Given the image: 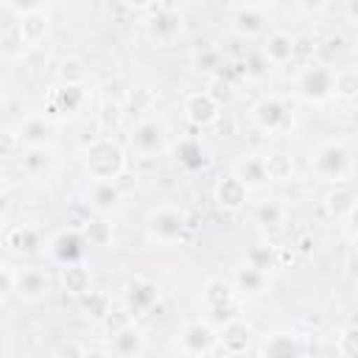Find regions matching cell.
Returning a JSON list of instances; mask_svg holds the SVG:
<instances>
[{
  "label": "cell",
  "mask_w": 358,
  "mask_h": 358,
  "mask_svg": "<svg viewBox=\"0 0 358 358\" xmlns=\"http://www.w3.org/2000/svg\"><path fill=\"white\" fill-rule=\"evenodd\" d=\"M333 95L341 101H355V95H358V70L355 67H333Z\"/></svg>",
  "instance_id": "31"
},
{
  "label": "cell",
  "mask_w": 358,
  "mask_h": 358,
  "mask_svg": "<svg viewBox=\"0 0 358 358\" xmlns=\"http://www.w3.org/2000/svg\"><path fill=\"white\" fill-rule=\"evenodd\" d=\"M310 246H313V238H310V235H302V238H299V252H305V255H308V252H310Z\"/></svg>",
  "instance_id": "48"
},
{
  "label": "cell",
  "mask_w": 358,
  "mask_h": 358,
  "mask_svg": "<svg viewBox=\"0 0 358 358\" xmlns=\"http://www.w3.org/2000/svg\"><path fill=\"white\" fill-rule=\"evenodd\" d=\"M246 201H249V187H246L235 173L224 176V179L215 185V204H218L221 210L238 213V210L246 207Z\"/></svg>",
  "instance_id": "20"
},
{
  "label": "cell",
  "mask_w": 358,
  "mask_h": 358,
  "mask_svg": "<svg viewBox=\"0 0 358 358\" xmlns=\"http://www.w3.org/2000/svg\"><path fill=\"white\" fill-rule=\"evenodd\" d=\"M59 81L64 84H87V64L76 56L64 59L62 67H59Z\"/></svg>",
  "instance_id": "36"
},
{
  "label": "cell",
  "mask_w": 358,
  "mask_h": 358,
  "mask_svg": "<svg viewBox=\"0 0 358 358\" xmlns=\"http://www.w3.org/2000/svg\"><path fill=\"white\" fill-rule=\"evenodd\" d=\"M232 28H235V34L252 39V36L263 34L266 17H263V11H260L257 6H241V8L235 11V17H232Z\"/></svg>",
  "instance_id": "29"
},
{
  "label": "cell",
  "mask_w": 358,
  "mask_h": 358,
  "mask_svg": "<svg viewBox=\"0 0 358 358\" xmlns=\"http://www.w3.org/2000/svg\"><path fill=\"white\" fill-rule=\"evenodd\" d=\"M252 338H255V330L243 319L229 316L227 322L218 324V350L227 352V355H243V352H249L252 350Z\"/></svg>",
  "instance_id": "13"
},
{
  "label": "cell",
  "mask_w": 358,
  "mask_h": 358,
  "mask_svg": "<svg viewBox=\"0 0 358 358\" xmlns=\"http://www.w3.org/2000/svg\"><path fill=\"white\" fill-rule=\"evenodd\" d=\"M59 282L70 296H84L87 291H92V271L84 260L78 263H64L59 268Z\"/></svg>",
  "instance_id": "24"
},
{
  "label": "cell",
  "mask_w": 358,
  "mask_h": 358,
  "mask_svg": "<svg viewBox=\"0 0 358 358\" xmlns=\"http://www.w3.org/2000/svg\"><path fill=\"white\" fill-rule=\"evenodd\" d=\"M154 3H157V0H123V6L131 8V11H151Z\"/></svg>",
  "instance_id": "47"
},
{
  "label": "cell",
  "mask_w": 358,
  "mask_h": 358,
  "mask_svg": "<svg viewBox=\"0 0 358 358\" xmlns=\"http://www.w3.org/2000/svg\"><path fill=\"white\" fill-rule=\"evenodd\" d=\"M187 213L176 204H159L151 207L145 215V229L159 243H179L187 235Z\"/></svg>",
  "instance_id": "2"
},
{
  "label": "cell",
  "mask_w": 358,
  "mask_h": 358,
  "mask_svg": "<svg viewBox=\"0 0 358 358\" xmlns=\"http://www.w3.org/2000/svg\"><path fill=\"white\" fill-rule=\"evenodd\" d=\"M182 112H185V117H187L193 126L204 129V126H213V123L218 120L221 103H218L207 90H196V92H187V95H185Z\"/></svg>",
  "instance_id": "14"
},
{
  "label": "cell",
  "mask_w": 358,
  "mask_h": 358,
  "mask_svg": "<svg viewBox=\"0 0 358 358\" xmlns=\"http://www.w3.org/2000/svg\"><path fill=\"white\" fill-rule=\"evenodd\" d=\"M257 352L260 355H268V358H291V355H302L305 352V344H302V338L296 333L280 330V333L266 336V341L257 347Z\"/></svg>",
  "instance_id": "25"
},
{
  "label": "cell",
  "mask_w": 358,
  "mask_h": 358,
  "mask_svg": "<svg viewBox=\"0 0 358 358\" xmlns=\"http://www.w3.org/2000/svg\"><path fill=\"white\" fill-rule=\"evenodd\" d=\"M81 165L90 179H120L126 173V151L112 137H95L81 148Z\"/></svg>",
  "instance_id": "1"
},
{
  "label": "cell",
  "mask_w": 358,
  "mask_h": 358,
  "mask_svg": "<svg viewBox=\"0 0 358 358\" xmlns=\"http://www.w3.org/2000/svg\"><path fill=\"white\" fill-rule=\"evenodd\" d=\"M232 173H235L249 190H260V187H266V185L271 182V179H268V171H266V162H263V157H257V154L241 157V159L235 162Z\"/></svg>",
  "instance_id": "26"
},
{
  "label": "cell",
  "mask_w": 358,
  "mask_h": 358,
  "mask_svg": "<svg viewBox=\"0 0 358 358\" xmlns=\"http://www.w3.org/2000/svg\"><path fill=\"white\" fill-rule=\"evenodd\" d=\"M84 238L90 246H109L112 243V224L106 221V215H95L81 227Z\"/></svg>",
  "instance_id": "33"
},
{
  "label": "cell",
  "mask_w": 358,
  "mask_h": 358,
  "mask_svg": "<svg viewBox=\"0 0 358 358\" xmlns=\"http://www.w3.org/2000/svg\"><path fill=\"white\" fill-rule=\"evenodd\" d=\"M3 243L17 252V255H34V252H42L45 249V238L36 227L31 224H14L3 232Z\"/></svg>",
  "instance_id": "17"
},
{
  "label": "cell",
  "mask_w": 358,
  "mask_h": 358,
  "mask_svg": "<svg viewBox=\"0 0 358 358\" xmlns=\"http://www.w3.org/2000/svg\"><path fill=\"white\" fill-rule=\"evenodd\" d=\"M296 6H299V11H305V14H319V11L327 8V0H296Z\"/></svg>",
  "instance_id": "45"
},
{
  "label": "cell",
  "mask_w": 358,
  "mask_h": 358,
  "mask_svg": "<svg viewBox=\"0 0 358 358\" xmlns=\"http://www.w3.org/2000/svg\"><path fill=\"white\" fill-rule=\"evenodd\" d=\"M336 352L341 358H355L358 355V327L355 324L341 327V333L336 336Z\"/></svg>",
  "instance_id": "39"
},
{
  "label": "cell",
  "mask_w": 358,
  "mask_h": 358,
  "mask_svg": "<svg viewBox=\"0 0 358 358\" xmlns=\"http://www.w3.org/2000/svg\"><path fill=\"white\" fill-rule=\"evenodd\" d=\"M246 260L252 263V266H257V268H263V271H271L277 263H280V249L277 246H255L249 255H246Z\"/></svg>",
  "instance_id": "37"
},
{
  "label": "cell",
  "mask_w": 358,
  "mask_h": 358,
  "mask_svg": "<svg viewBox=\"0 0 358 358\" xmlns=\"http://www.w3.org/2000/svg\"><path fill=\"white\" fill-rule=\"evenodd\" d=\"M53 352H56V355H87L90 350L81 347V344H62V347H56Z\"/></svg>",
  "instance_id": "46"
},
{
  "label": "cell",
  "mask_w": 358,
  "mask_h": 358,
  "mask_svg": "<svg viewBox=\"0 0 358 358\" xmlns=\"http://www.w3.org/2000/svg\"><path fill=\"white\" fill-rule=\"evenodd\" d=\"M207 92H210L218 103H229V101H232V87H229V81H227L224 76H215V78L210 81Z\"/></svg>",
  "instance_id": "42"
},
{
  "label": "cell",
  "mask_w": 358,
  "mask_h": 358,
  "mask_svg": "<svg viewBox=\"0 0 358 358\" xmlns=\"http://www.w3.org/2000/svg\"><path fill=\"white\" fill-rule=\"evenodd\" d=\"M266 162V171H268V179L271 182H285L294 176V157L285 154V151H271L263 157Z\"/></svg>",
  "instance_id": "32"
},
{
  "label": "cell",
  "mask_w": 358,
  "mask_h": 358,
  "mask_svg": "<svg viewBox=\"0 0 358 358\" xmlns=\"http://www.w3.org/2000/svg\"><path fill=\"white\" fill-rule=\"evenodd\" d=\"M322 207H324V213H327L330 218H336V221L350 218V215L355 213V190L347 187L344 182H336V185L324 193Z\"/></svg>",
  "instance_id": "23"
},
{
  "label": "cell",
  "mask_w": 358,
  "mask_h": 358,
  "mask_svg": "<svg viewBox=\"0 0 358 358\" xmlns=\"http://www.w3.org/2000/svg\"><path fill=\"white\" fill-rule=\"evenodd\" d=\"M296 92L308 103H324L327 98H333V67L319 62L305 64L296 76Z\"/></svg>",
  "instance_id": "6"
},
{
  "label": "cell",
  "mask_w": 358,
  "mask_h": 358,
  "mask_svg": "<svg viewBox=\"0 0 358 358\" xmlns=\"http://www.w3.org/2000/svg\"><path fill=\"white\" fill-rule=\"evenodd\" d=\"M50 288H53V280L42 266H28L14 271V294L22 302H42L50 294Z\"/></svg>",
  "instance_id": "12"
},
{
  "label": "cell",
  "mask_w": 358,
  "mask_h": 358,
  "mask_svg": "<svg viewBox=\"0 0 358 358\" xmlns=\"http://www.w3.org/2000/svg\"><path fill=\"white\" fill-rule=\"evenodd\" d=\"M235 3H238V6H257L260 0H235Z\"/></svg>",
  "instance_id": "49"
},
{
  "label": "cell",
  "mask_w": 358,
  "mask_h": 358,
  "mask_svg": "<svg viewBox=\"0 0 358 358\" xmlns=\"http://www.w3.org/2000/svg\"><path fill=\"white\" fill-rule=\"evenodd\" d=\"M252 123L266 134H288L294 129V112L282 98L266 95L252 106Z\"/></svg>",
  "instance_id": "5"
},
{
  "label": "cell",
  "mask_w": 358,
  "mask_h": 358,
  "mask_svg": "<svg viewBox=\"0 0 358 358\" xmlns=\"http://www.w3.org/2000/svg\"><path fill=\"white\" fill-rule=\"evenodd\" d=\"M252 218H255V224H260V227H280L282 218H285V210H282L280 201L266 199V201H257V204H255Z\"/></svg>",
  "instance_id": "34"
},
{
  "label": "cell",
  "mask_w": 358,
  "mask_h": 358,
  "mask_svg": "<svg viewBox=\"0 0 358 358\" xmlns=\"http://www.w3.org/2000/svg\"><path fill=\"white\" fill-rule=\"evenodd\" d=\"M179 350L185 355H213L218 352V327L207 319H196L190 324H185L182 336H179Z\"/></svg>",
  "instance_id": "8"
},
{
  "label": "cell",
  "mask_w": 358,
  "mask_h": 358,
  "mask_svg": "<svg viewBox=\"0 0 358 358\" xmlns=\"http://www.w3.org/2000/svg\"><path fill=\"white\" fill-rule=\"evenodd\" d=\"M145 36L157 48H168L182 36V14L176 8H157L145 17Z\"/></svg>",
  "instance_id": "10"
},
{
  "label": "cell",
  "mask_w": 358,
  "mask_h": 358,
  "mask_svg": "<svg viewBox=\"0 0 358 358\" xmlns=\"http://www.w3.org/2000/svg\"><path fill=\"white\" fill-rule=\"evenodd\" d=\"M109 352L117 358H140L145 352V336L143 330L129 319L120 327L109 333Z\"/></svg>",
  "instance_id": "15"
},
{
  "label": "cell",
  "mask_w": 358,
  "mask_h": 358,
  "mask_svg": "<svg viewBox=\"0 0 358 358\" xmlns=\"http://www.w3.org/2000/svg\"><path fill=\"white\" fill-rule=\"evenodd\" d=\"M173 157H176V162H179L185 171H199V168H204V162H207L204 148H201V143H199L196 137H182V140L173 145Z\"/></svg>",
  "instance_id": "30"
},
{
  "label": "cell",
  "mask_w": 358,
  "mask_h": 358,
  "mask_svg": "<svg viewBox=\"0 0 358 358\" xmlns=\"http://www.w3.org/2000/svg\"><path fill=\"white\" fill-rule=\"evenodd\" d=\"M123 199V190L117 185V179H92L90 190H87V207L95 215H109L112 210H117Z\"/></svg>",
  "instance_id": "16"
},
{
  "label": "cell",
  "mask_w": 358,
  "mask_h": 358,
  "mask_svg": "<svg viewBox=\"0 0 358 358\" xmlns=\"http://www.w3.org/2000/svg\"><path fill=\"white\" fill-rule=\"evenodd\" d=\"M17 28H20L22 42H25L28 48H36V45L48 36L50 17H48V11H45V8H39V11H28V14H20Z\"/></svg>",
  "instance_id": "27"
},
{
  "label": "cell",
  "mask_w": 358,
  "mask_h": 358,
  "mask_svg": "<svg viewBox=\"0 0 358 358\" xmlns=\"http://www.w3.org/2000/svg\"><path fill=\"white\" fill-rule=\"evenodd\" d=\"M341 53H344V39L341 36H327L322 45L313 48V56L319 59V64H327V67H333L336 56H341Z\"/></svg>",
  "instance_id": "35"
},
{
  "label": "cell",
  "mask_w": 358,
  "mask_h": 358,
  "mask_svg": "<svg viewBox=\"0 0 358 358\" xmlns=\"http://www.w3.org/2000/svg\"><path fill=\"white\" fill-rule=\"evenodd\" d=\"M14 291V271L8 266H0V302Z\"/></svg>",
  "instance_id": "44"
},
{
  "label": "cell",
  "mask_w": 358,
  "mask_h": 358,
  "mask_svg": "<svg viewBox=\"0 0 358 358\" xmlns=\"http://www.w3.org/2000/svg\"><path fill=\"white\" fill-rule=\"evenodd\" d=\"M3 232H6V224H3V215H0V238H3Z\"/></svg>",
  "instance_id": "50"
},
{
  "label": "cell",
  "mask_w": 358,
  "mask_h": 358,
  "mask_svg": "<svg viewBox=\"0 0 358 358\" xmlns=\"http://www.w3.org/2000/svg\"><path fill=\"white\" fill-rule=\"evenodd\" d=\"M81 302H84V308L95 316V319H103L106 313H109V299H106V294H98V291H87L84 296H78Z\"/></svg>",
  "instance_id": "40"
},
{
  "label": "cell",
  "mask_w": 358,
  "mask_h": 358,
  "mask_svg": "<svg viewBox=\"0 0 358 358\" xmlns=\"http://www.w3.org/2000/svg\"><path fill=\"white\" fill-rule=\"evenodd\" d=\"M90 101V90L87 84H64L59 81V87H53L45 98V115L50 120H70L78 112H84Z\"/></svg>",
  "instance_id": "4"
},
{
  "label": "cell",
  "mask_w": 358,
  "mask_h": 358,
  "mask_svg": "<svg viewBox=\"0 0 358 358\" xmlns=\"http://www.w3.org/2000/svg\"><path fill=\"white\" fill-rule=\"evenodd\" d=\"M48 0H6V6L20 17V14H28V11H39L45 8Z\"/></svg>",
  "instance_id": "43"
},
{
  "label": "cell",
  "mask_w": 358,
  "mask_h": 358,
  "mask_svg": "<svg viewBox=\"0 0 358 358\" xmlns=\"http://www.w3.org/2000/svg\"><path fill=\"white\" fill-rule=\"evenodd\" d=\"M87 238H84V232L81 229H76V227H67V229H59L50 241H45V249H48V255L56 260V263H78V260H84L87 257Z\"/></svg>",
  "instance_id": "9"
},
{
  "label": "cell",
  "mask_w": 358,
  "mask_h": 358,
  "mask_svg": "<svg viewBox=\"0 0 358 358\" xmlns=\"http://www.w3.org/2000/svg\"><path fill=\"white\" fill-rule=\"evenodd\" d=\"M266 285H268V271L252 266L249 260H243V263L235 266V271H232V288L238 294H243V296H260L266 291Z\"/></svg>",
  "instance_id": "19"
},
{
  "label": "cell",
  "mask_w": 358,
  "mask_h": 358,
  "mask_svg": "<svg viewBox=\"0 0 358 358\" xmlns=\"http://www.w3.org/2000/svg\"><path fill=\"white\" fill-rule=\"evenodd\" d=\"M53 137V120L48 115H31L17 126V140L28 145H50Z\"/></svg>",
  "instance_id": "22"
},
{
  "label": "cell",
  "mask_w": 358,
  "mask_h": 358,
  "mask_svg": "<svg viewBox=\"0 0 358 358\" xmlns=\"http://www.w3.org/2000/svg\"><path fill=\"white\" fill-rule=\"evenodd\" d=\"M310 168L322 182H333L336 185V182H344L352 173V154L341 140H330L313 154Z\"/></svg>",
  "instance_id": "3"
},
{
  "label": "cell",
  "mask_w": 358,
  "mask_h": 358,
  "mask_svg": "<svg viewBox=\"0 0 358 358\" xmlns=\"http://www.w3.org/2000/svg\"><path fill=\"white\" fill-rule=\"evenodd\" d=\"M232 296H235V288L232 282L227 280H207L204 291H201V299H204V310H207V322L213 324H221L232 316Z\"/></svg>",
  "instance_id": "11"
},
{
  "label": "cell",
  "mask_w": 358,
  "mask_h": 358,
  "mask_svg": "<svg viewBox=\"0 0 358 358\" xmlns=\"http://www.w3.org/2000/svg\"><path fill=\"white\" fill-rule=\"evenodd\" d=\"M22 173L31 176V179H45L53 173L56 168V154L50 145H28L25 154H22V162H20Z\"/></svg>",
  "instance_id": "21"
},
{
  "label": "cell",
  "mask_w": 358,
  "mask_h": 358,
  "mask_svg": "<svg viewBox=\"0 0 358 358\" xmlns=\"http://www.w3.org/2000/svg\"><path fill=\"white\" fill-rule=\"evenodd\" d=\"M165 143H168V134L162 120L157 117H140L129 131V145L137 157H154L165 148Z\"/></svg>",
  "instance_id": "7"
},
{
  "label": "cell",
  "mask_w": 358,
  "mask_h": 358,
  "mask_svg": "<svg viewBox=\"0 0 358 358\" xmlns=\"http://www.w3.org/2000/svg\"><path fill=\"white\" fill-rule=\"evenodd\" d=\"M263 59L268 64H288L294 59V36L285 31H271L263 45Z\"/></svg>",
  "instance_id": "28"
},
{
  "label": "cell",
  "mask_w": 358,
  "mask_h": 358,
  "mask_svg": "<svg viewBox=\"0 0 358 358\" xmlns=\"http://www.w3.org/2000/svg\"><path fill=\"white\" fill-rule=\"evenodd\" d=\"M157 299H159V291L151 280H145V277L129 280V285H126V310H129V316L151 310L157 305Z\"/></svg>",
  "instance_id": "18"
},
{
  "label": "cell",
  "mask_w": 358,
  "mask_h": 358,
  "mask_svg": "<svg viewBox=\"0 0 358 358\" xmlns=\"http://www.w3.org/2000/svg\"><path fill=\"white\" fill-rule=\"evenodd\" d=\"M0 193H3V179H0Z\"/></svg>",
  "instance_id": "51"
},
{
  "label": "cell",
  "mask_w": 358,
  "mask_h": 358,
  "mask_svg": "<svg viewBox=\"0 0 358 358\" xmlns=\"http://www.w3.org/2000/svg\"><path fill=\"white\" fill-rule=\"evenodd\" d=\"M154 101H157V92H154L151 87H137V90L129 95V106H131V112H148Z\"/></svg>",
  "instance_id": "41"
},
{
  "label": "cell",
  "mask_w": 358,
  "mask_h": 358,
  "mask_svg": "<svg viewBox=\"0 0 358 358\" xmlns=\"http://www.w3.org/2000/svg\"><path fill=\"white\" fill-rule=\"evenodd\" d=\"M25 48H28V45L22 42V36H20V28H17V25L0 34V53H3L6 59H20V56L25 53Z\"/></svg>",
  "instance_id": "38"
}]
</instances>
